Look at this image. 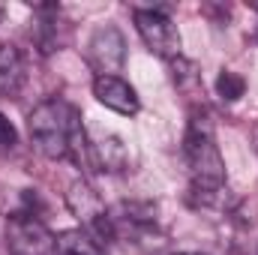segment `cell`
<instances>
[{"instance_id": "6da1fadb", "label": "cell", "mask_w": 258, "mask_h": 255, "mask_svg": "<svg viewBox=\"0 0 258 255\" xmlns=\"http://www.w3.org/2000/svg\"><path fill=\"white\" fill-rule=\"evenodd\" d=\"M27 132L33 147L48 159H66V156H72L75 162H81V156L90 159V141L78 120V111L63 99L39 102L27 114Z\"/></svg>"}, {"instance_id": "7a4b0ae2", "label": "cell", "mask_w": 258, "mask_h": 255, "mask_svg": "<svg viewBox=\"0 0 258 255\" xmlns=\"http://www.w3.org/2000/svg\"><path fill=\"white\" fill-rule=\"evenodd\" d=\"M183 153H186V165H189V177H192V192H198L201 198L222 195L225 192V159L216 147L213 123L204 108L201 111L195 108L189 117Z\"/></svg>"}, {"instance_id": "3957f363", "label": "cell", "mask_w": 258, "mask_h": 255, "mask_svg": "<svg viewBox=\"0 0 258 255\" xmlns=\"http://www.w3.org/2000/svg\"><path fill=\"white\" fill-rule=\"evenodd\" d=\"M66 207L81 222V228L90 231L99 243L108 240V237H114V222H111V213L105 210V201L99 198V192L93 189L84 177L69 183V189H66Z\"/></svg>"}, {"instance_id": "277c9868", "label": "cell", "mask_w": 258, "mask_h": 255, "mask_svg": "<svg viewBox=\"0 0 258 255\" xmlns=\"http://www.w3.org/2000/svg\"><path fill=\"white\" fill-rule=\"evenodd\" d=\"M132 18H135V30L141 36V42L156 57H165V60L180 57V33H177L174 21L168 18V12L162 6H147V9L138 6L132 12Z\"/></svg>"}, {"instance_id": "5b68a950", "label": "cell", "mask_w": 258, "mask_h": 255, "mask_svg": "<svg viewBox=\"0 0 258 255\" xmlns=\"http://www.w3.org/2000/svg\"><path fill=\"white\" fill-rule=\"evenodd\" d=\"M6 243L12 255H54V231L33 210H18L6 219Z\"/></svg>"}, {"instance_id": "8992f818", "label": "cell", "mask_w": 258, "mask_h": 255, "mask_svg": "<svg viewBox=\"0 0 258 255\" xmlns=\"http://www.w3.org/2000/svg\"><path fill=\"white\" fill-rule=\"evenodd\" d=\"M87 63L96 75H117L126 63V39L114 24H99L87 39Z\"/></svg>"}, {"instance_id": "52a82bcc", "label": "cell", "mask_w": 258, "mask_h": 255, "mask_svg": "<svg viewBox=\"0 0 258 255\" xmlns=\"http://www.w3.org/2000/svg\"><path fill=\"white\" fill-rule=\"evenodd\" d=\"M93 96L99 105H105L108 111L123 114V117H135L141 111V99H138L135 87L129 81H123L120 75H96L93 78Z\"/></svg>"}, {"instance_id": "ba28073f", "label": "cell", "mask_w": 258, "mask_h": 255, "mask_svg": "<svg viewBox=\"0 0 258 255\" xmlns=\"http://www.w3.org/2000/svg\"><path fill=\"white\" fill-rule=\"evenodd\" d=\"M90 159L93 165L105 171H126L129 168V144L120 135H105L99 141H90Z\"/></svg>"}, {"instance_id": "9c48e42d", "label": "cell", "mask_w": 258, "mask_h": 255, "mask_svg": "<svg viewBox=\"0 0 258 255\" xmlns=\"http://www.w3.org/2000/svg\"><path fill=\"white\" fill-rule=\"evenodd\" d=\"M24 87V57L15 45H0V99H15Z\"/></svg>"}, {"instance_id": "30bf717a", "label": "cell", "mask_w": 258, "mask_h": 255, "mask_svg": "<svg viewBox=\"0 0 258 255\" xmlns=\"http://www.w3.org/2000/svg\"><path fill=\"white\" fill-rule=\"evenodd\" d=\"M54 255H102V243L84 228H66L54 234Z\"/></svg>"}, {"instance_id": "8fae6325", "label": "cell", "mask_w": 258, "mask_h": 255, "mask_svg": "<svg viewBox=\"0 0 258 255\" xmlns=\"http://www.w3.org/2000/svg\"><path fill=\"white\" fill-rule=\"evenodd\" d=\"M243 93H246V81H243L237 72L222 69L219 78H216V96H219L222 102H237Z\"/></svg>"}, {"instance_id": "7c38bea8", "label": "cell", "mask_w": 258, "mask_h": 255, "mask_svg": "<svg viewBox=\"0 0 258 255\" xmlns=\"http://www.w3.org/2000/svg\"><path fill=\"white\" fill-rule=\"evenodd\" d=\"M15 144H18V129L0 111V147H15Z\"/></svg>"}, {"instance_id": "4fadbf2b", "label": "cell", "mask_w": 258, "mask_h": 255, "mask_svg": "<svg viewBox=\"0 0 258 255\" xmlns=\"http://www.w3.org/2000/svg\"><path fill=\"white\" fill-rule=\"evenodd\" d=\"M252 147H255V153H258V123H255V129H252Z\"/></svg>"}, {"instance_id": "5bb4252c", "label": "cell", "mask_w": 258, "mask_h": 255, "mask_svg": "<svg viewBox=\"0 0 258 255\" xmlns=\"http://www.w3.org/2000/svg\"><path fill=\"white\" fill-rule=\"evenodd\" d=\"M180 255H195V252H180Z\"/></svg>"}, {"instance_id": "9a60e30c", "label": "cell", "mask_w": 258, "mask_h": 255, "mask_svg": "<svg viewBox=\"0 0 258 255\" xmlns=\"http://www.w3.org/2000/svg\"><path fill=\"white\" fill-rule=\"evenodd\" d=\"M0 18H3V6H0Z\"/></svg>"}]
</instances>
